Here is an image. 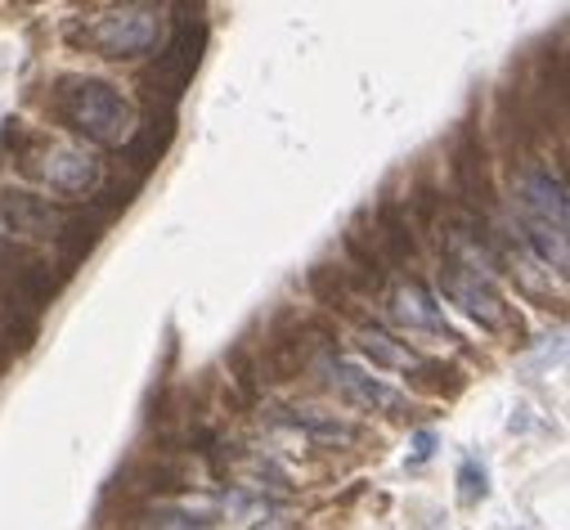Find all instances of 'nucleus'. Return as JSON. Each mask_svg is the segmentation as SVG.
<instances>
[{
  "mask_svg": "<svg viewBox=\"0 0 570 530\" xmlns=\"http://www.w3.org/2000/svg\"><path fill=\"white\" fill-rule=\"evenodd\" d=\"M445 297H454L472 320H481L485 328H503L508 320V306L503 297L494 293L490 279H481V271H472V265H463L459 256L445 261Z\"/></svg>",
  "mask_w": 570,
  "mask_h": 530,
  "instance_id": "obj_6",
  "label": "nucleus"
},
{
  "mask_svg": "<svg viewBox=\"0 0 570 530\" xmlns=\"http://www.w3.org/2000/svg\"><path fill=\"white\" fill-rule=\"evenodd\" d=\"M311 328L306 324H283L269 342H265V355H261V364H256V377H265V382H288V377H297L302 373V364L311 360Z\"/></svg>",
  "mask_w": 570,
  "mask_h": 530,
  "instance_id": "obj_8",
  "label": "nucleus"
},
{
  "mask_svg": "<svg viewBox=\"0 0 570 530\" xmlns=\"http://www.w3.org/2000/svg\"><path fill=\"white\" fill-rule=\"evenodd\" d=\"M50 108L68 130H77V136H86L95 145H117L121 136H130V104L121 99V90L112 81L59 77Z\"/></svg>",
  "mask_w": 570,
  "mask_h": 530,
  "instance_id": "obj_1",
  "label": "nucleus"
},
{
  "mask_svg": "<svg viewBox=\"0 0 570 530\" xmlns=\"http://www.w3.org/2000/svg\"><path fill=\"white\" fill-rule=\"evenodd\" d=\"M46 180L59 194H90L95 180H99V163L90 154H81V149H55L50 167H46Z\"/></svg>",
  "mask_w": 570,
  "mask_h": 530,
  "instance_id": "obj_11",
  "label": "nucleus"
},
{
  "mask_svg": "<svg viewBox=\"0 0 570 530\" xmlns=\"http://www.w3.org/2000/svg\"><path fill=\"white\" fill-rule=\"evenodd\" d=\"M395 320L409 328H426V333H445V315L436 306V297L426 293L422 284H409L395 293Z\"/></svg>",
  "mask_w": 570,
  "mask_h": 530,
  "instance_id": "obj_13",
  "label": "nucleus"
},
{
  "mask_svg": "<svg viewBox=\"0 0 570 530\" xmlns=\"http://www.w3.org/2000/svg\"><path fill=\"white\" fill-rule=\"evenodd\" d=\"M229 369H234V382H238V391H243V401H252V395H256V364H252V355L247 351H234L229 355Z\"/></svg>",
  "mask_w": 570,
  "mask_h": 530,
  "instance_id": "obj_21",
  "label": "nucleus"
},
{
  "mask_svg": "<svg viewBox=\"0 0 570 530\" xmlns=\"http://www.w3.org/2000/svg\"><path fill=\"white\" fill-rule=\"evenodd\" d=\"M413 373H417L413 382H417L422 391H436V395H459V391H463V373H459L454 364L432 360V364H417Z\"/></svg>",
  "mask_w": 570,
  "mask_h": 530,
  "instance_id": "obj_19",
  "label": "nucleus"
},
{
  "mask_svg": "<svg viewBox=\"0 0 570 530\" xmlns=\"http://www.w3.org/2000/svg\"><path fill=\"white\" fill-rule=\"evenodd\" d=\"M283 414H288L293 428H302V432H311V436H320V441H355V436H360L355 428H346V423H337V419H320V414H311V410H283Z\"/></svg>",
  "mask_w": 570,
  "mask_h": 530,
  "instance_id": "obj_18",
  "label": "nucleus"
},
{
  "mask_svg": "<svg viewBox=\"0 0 570 530\" xmlns=\"http://www.w3.org/2000/svg\"><path fill=\"white\" fill-rule=\"evenodd\" d=\"M459 485H463V499H468V503H476V499L485 494V468H481L476 459H468V463H463V472H459Z\"/></svg>",
  "mask_w": 570,
  "mask_h": 530,
  "instance_id": "obj_22",
  "label": "nucleus"
},
{
  "mask_svg": "<svg viewBox=\"0 0 570 530\" xmlns=\"http://www.w3.org/2000/svg\"><path fill=\"white\" fill-rule=\"evenodd\" d=\"M364 355L377 360V364H391V369H417V364H422L413 351L395 346L386 333H368V337H364Z\"/></svg>",
  "mask_w": 570,
  "mask_h": 530,
  "instance_id": "obj_20",
  "label": "nucleus"
},
{
  "mask_svg": "<svg viewBox=\"0 0 570 530\" xmlns=\"http://www.w3.org/2000/svg\"><path fill=\"white\" fill-rule=\"evenodd\" d=\"M521 220L543 261L566 271V185L552 171H530L521 180Z\"/></svg>",
  "mask_w": 570,
  "mask_h": 530,
  "instance_id": "obj_2",
  "label": "nucleus"
},
{
  "mask_svg": "<svg viewBox=\"0 0 570 530\" xmlns=\"http://www.w3.org/2000/svg\"><path fill=\"white\" fill-rule=\"evenodd\" d=\"M189 477L185 468L167 463V459H149V463H135L126 472V490H139V494H171V490H185Z\"/></svg>",
  "mask_w": 570,
  "mask_h": 530,
  "instance_id": "obj_14",
  "label": "nucleus"
},
{
  "mask_svg": "<svg viewBox=\"0 0 570 530\" xmlns=\"http://www.w3.org/2000/svg\"><path fill=\"white\" fill-rule=\"evenodd\" d=\"M426 454H432V436L422 432V436H417V450H413V459H426Z\"/></svg>",
  "mask_w": 570,
  "mask_h": 530,
  "instance_id": "obj_23",
  "label": "nucleus"
},
{
  "mask_svg": "<svg viewBox=\"0 0 570 530\" xmlns=\"http://www.w3.org/2000/svg\"><path fill=\"white\" fill-rule=\"evenodd\" d=\"M346 252H351V261L360 265V284H364V288H382V279H386V256H382L377 238L364 234L360 220L346 229Z\"/></svg>",
  "mask_w": 570,
  "mask_h": 530,
  "instance_id": "obj_15",
  "label": "nucleus"
},
{
  "mask_svg": "<svg viewBox=\"0 0 570 530\" xmlns=\"http://www.w3.org/2000/svg\"><path fill=\"white\" fill-rule=\"evenodd\" d=\"M454 189L472 212H490L494 207V180H490V158L485 145L476 136V126L459 130V145H454Z\"/></svg>",
  "mask_w": 570,
  "mask_h": 530,
  "instance_id": "obj_5",
  "label": "nucleus"
},
{
  "mask_svg": "<svg viewBox=\"0 0 570 530\" xmlns=\"http://www.w3.org/2000/svg\"><path fill=\"white\" fill-rule=\"evenodd\" d=\"M333 382L351 395L355 405H364V410H400V405H404L395 386H386V382H377V377L360 373V369H355V364H346V360H337V364H333Z\"/></svg>",
  "mask_w": 570,
  "mask_h": 530,
  "instance_id": "obj_9",
  "label": "nucleus"
},
{
  "mask_svg": "<svg viewBox=\"0 0 570 530\" xmlns=\"http://www.w3.org/2000/svg\"><path fill=\"white\" fill-rule=\"evenodd\" d=\"M0 369H6V351H0Z\"/></svg>",
  "mask_w": 570,
  "mask_h": 530,
  "instance_id": "obj_24",
  "label": "nucleus"
},
{
  "mask_svg": "<svg viewBox=\"0 0 570 530\" xmlns=\"http://www.w3.org/2000/svg\"><path fill=\"white\" fill-rule=\"evenodd\" d=\"M0 207H6V216L14 220V229H28V234H37V229H50V225H55V212H50L41 198H28V194H10Z\"/></svg>",
  "mask_w": 570,
  "mask_h": 530,
  "instance_id": "obj_16",
  "label": "nucleus"
},
{
  "mask_svg": "<svg viewBox=\"0 0 570 530\" xmlns=\"http://www.w3.org/2000/svg\"><path fill=\"white\" fill-rule=\"evenodd\" d=\"M373 238H377V247H382L386 261H413L417 256V243H413V229H409V216H404L400 203H382L377 207Z\"/></svg>",
  "mask_w": 570,
  "mask_h": 530,
  "instance_id": "obj_12",
  "label": "nucleus"
},
{
  "mask_svg": "<svg viewBox=\"0 0 570 530\" xmlns=\"http://www.w3.org/2000/svg\"><path fill=\"white\" fill-rule=\"evenodd\" d=\"M90 46L104 59H135L158 46V14L154 10H117L90 28Z\"/></svg>",
  "mask_w": 570,
  "mask_h": 530,
  "instance_id": "obj_4",
  "label": "nucleus"
},
{
  "mask_svg": "<svg viewBox=\"0 0 570 530\" xmlns=\"http://www.w3.org/2000/svg\"><path fill=\"white\" fill-rule=\"evenodd\" d=\"M203 50H207V23L203 19H180L167 50L158 55V63L145 77L149 108H176V99L185 95V86L194 81L198 63H203Z\"/></svg>",
  "mask_w": 570,
  "mask_h": 530,
  "instance_id": "obj_3",
  "label": "nucleus"
},
{
  "mask_svg": "<svg viewBox=\"0 0 570 530\" xmlns=\"http://www.w3.org/2000/svg\"><path fill=\"white\" fill-rule=\"evenodd\" d=\"M311 293L324 302V306H346V297H351V275L346 271H337V265H315L311 271Z\"/></svg>",
  "mask_w": 570,
  "mask_h": 530,
  "instance_id": "obj_17",
  "label": "nucleus"
},
{
  "mask_svg": "<svg viewBox=\"0 0 570 530\" xmlns=\"http://www.w3.org/2000/svg\"><path fill=\"white\" fill-rule=\"evenodd\" d=\"M104 225H108V220H104L99 212H77L72 220H63V229H59V265H63V275H72L77 265L95 252Z\"/></svg>",
  "mask_w": 570,
  "mask_h": 530,
  "instance_id": "obj_10",
  "label": "nucleus"
},
{
  "mask_svg": "<svg viewBox=\"0 0 570 530\" xmlns=\"http://www.w3.org/2000/svg\"><path fill=\"white\" fill-rule=\"evenodd\" d=\"M176 140V108H149L145 121L130 126V140H126V163L135 167V176L145 180V171H154L167 149Z\"/></svg>",
  "mask_w": 570,
  "mask_h": 530,
  "instance_id": "obj_7",
  "label": "nucleus"
}]
</instances>
